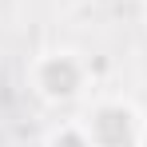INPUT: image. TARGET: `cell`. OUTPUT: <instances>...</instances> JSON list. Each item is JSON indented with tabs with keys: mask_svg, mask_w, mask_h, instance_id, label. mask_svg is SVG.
<instances>
[{
	"mask_svg": "<svg viewBox=\"0 0 147 147\" xmlns=\"http://www.w3.org/2000/svg\"><path fill=\"white\" fill-rule=\"evenodd\" d=\"M28 92L48 107H72L92 92V64L76 48H44L28 60Z\"/></svg>",
	"mask_w": 147,
	"mask_h": 147,
	"instance_id": "1",
	"label": "cell"
},
{
	"mask_svg": "<svg viewBox=\"0 0 147 147\" xmlns=\"http://www.w3.org/2000/svg\"><path fill=\"white\" fill-rule=\"evenodd\" d=\"M76 119L84 123L92 147H143L147 111L127 96H96L80 107Z\"/></svg>",
	"mask_w": 147,
	"mask_h": 147,
	"instance_id": "2",
	"label": "cell"
},
{
	"mask_svg": "<svg viewBox=\"0 0 147 147\" xmlns=\"http://www.w3.org/2000/svg\"><path fill=\"white\" fill-rule=\"evenodd\" d=\"M40 147H92V139H88V131H84L80 119H60L44 131Z\"/></svg>",
	"mask_w": 147,
	"mask_h": 147,
	"instance_id": "3",
	"label": "cell"
},
{
	"mask_svg": "<svg viewBox=\"0 0 147 147\" xmlns=\"http://www.w3.org/2000/svg\"><path fill=\"white\" fill-rule=\"evenodd\" d=\"M143 24H147V0H143Z\"/></svg>",
	"mask_w": 147,
	"mask_h": 147,
	"instance_id": "4",
	"label": "cell"
},
{
	"mask_svg": "<svg viewBox=\"0 0 147 147\" xmlns=\"http://www.w3.org/2000/svg\"><path fill=\"white\" fill-rule=\"evenodd\" d=\"M143 147H147V123H143Z\"/></svg>",
	"mask_w": 147,
	"mask_h": 147,
	"instance_id": "5",
	"label": "cell"
}]
</instances>
